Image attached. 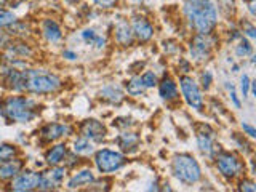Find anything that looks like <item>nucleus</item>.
Listing matches in <instances>:
<instances>
[{"instance_id":"6","label":"nucleus","mask_w":256,"mask_h":192,"mask_svg":"<svg viewBox=\"0 0 256 192\" xmlns=\"http://www.w3.org/2000/svg\"><path fill=\"white\" fill-rule=\"evenodd\" d=\"M180 86H181V92L186 102L192 109H197V110H202L204 109V98H202V93L198 90V85L188 76H182L180 78Z\"/></svg>"},{"instance_id":"27","label":"nucleus","mask_w":256,"mask_h":192,"mask_svg":"<svg viewBox=\"0 0 256 192\" xmlns=\"http://www.w3.org/2000/svg\"><path fill=\"white\" fill-rule=\"evenodd\" d=\"M141 80H142V84L146 88H152L154 85H157V77L154 72H144L142 76H140Z\"/></svg>"},{"instance_id":"23","label":"nucleus","mask_w":256,"mask_h":192,"mask_svg":"<svg viewBox=\"0 0 256 192\" xmlns=\"http://www.w3.org/2000/svg\"><path fill=\"white\" fill-rule=\"evenodd\" d=\"M126 90L130 94L136 96V94H141L144 90H146V86H144L141 77H133L130 82L126 84Z\"/></svg>"},{"instance_id":"19","label":"nucleus","mask_w":256,"mask_h":192,"mask_svg":"<svg viewBox=\"0 0 256 192\" xmlns=\"http://www.w3.org/2000/svg\"><path fill=\"white\" fill-rule=\"evenodd\" d=\"M44 34H45L48 42H58V40L62 37L60 26L52 20H45L44 21Z\"/></svg>"},{"instance_id":"33","label":"nucleus","mask_w":256,"mask_h":192,"mask_svg":"<svg viewBox=\"0 0 256 192\" xmlns=\"http://www.w3.org/2000/svg\"><path fill=\"white\" fill-rule=\"evenodd\" d=\"M242 130L248 134V136H250V138H254V136H256V130H254V128L252 126V125H248V124H242Z\"/></svg>"},{"instance_id":"34","label":"nucleus","mask_w":256,"mask_h":192,"mask_svg":"<svg viewBox=\"0 0 256 192\" xmlns=\"http://www.w3.org/2000/svg\"><path fill=\"white\" fill-rule=\"evenodd\" d=\"M202 85H204V88H205V90H206V88L208 86H210V82H212V74H210V72H206V74H204L202 76Z\"/></svg>"},{"instance_id":"20","label":"nucleus","mask_w":256,"mask_h":192,"mask_svg":"<svg viewBox=\"0 0 256 192\" xmlns=\"http://www.w3.org/2000/svg\"><path fill=\"white\" fill-rule=\"evenodd\" d=\"M93 142L90 140H86L85 136L82 138H78L76 142H74V152L76 154H80V156H90L93 152Z\"/></svg>"},{"instance_id":"37","label":"nucleus","mask_w":256,"mask_h":192,"mask_svg":"<svg viewBox=\"0 0 256 192\" xmlns=\"http://www.w3.org/2000/svg\"><path fill=\"white\" fill-rule=\"evenodd\" d=\"M64 56H66L68 60H76L77 58V54L72 53V52H64Z\"/></svg>"},{"instance_id":"16","label":"nucleus","mask_w":256,"mask_h":192,"mask_svg":"<svg viewBox=\"0 0 256 192\" xmlns=\"http://www.w3.org/2000/svg\"><path fill=\"white\" fill-rule=\"evenodd\" d=\"M94 181V174L92 173V170H82V172H77L68 182V188L69 189H77V188H82V186H88Z\"/></svg>"},{"instance_id":"15","label":"nucleus","mask_w":256,"mask_h":192,"mask_svg":"<svg viewBox=\"0 0 256 192\" xmlns=\"http://www.w3.org/2000/svg\"><path fill=\"white\" fill-rule=\"evenodd\" d=\"M116 40H117V44L124 45V46L132 45L133 30H132L130 24H128L126 21H120L116 26Z\"/></svg>"},{"instance_id":"31","label":"nucleus","mask_w":256,"mask_h":192,"mask_svg":"<svg viewBox=\"0 0 256 192\" xmlns=\"http://www.w3.org/2000/svg\"><path fill=\"white\" fill-rule=\"evenodd\" d=\"M240 190H245V192H254L256 188H254V184L252 181H242L240 182Z\"/></svg>"},{"instance_id":"32","label":"nucleus","mask_w":256,"mask_h":192,"mask_svg":"<svg viewBox=\"0 0 256 192\" xmlns=\"http://www.w3.org/2000/svg\"><path fill=\"white\" fill-rule=\"evenodd\" d=\"M93 2L96 5L102 6V8H112V6L117 4V0H93Z\"/></svg>"},{"instance_id":"3","label":"nucleus","mask_w":256,"mask_h":192,"mask_svg":"<svg viewBox=\"0 0 256 192\" xmlns=\"http://www.w3.org/2000/svg\"><path fill=\"white\" fill-rule=\"evenodd\" d=\"M38 104L26 96H12L4 101L2 114L10 122L28 124L38 116Z\"/></svg>"},{"instance_id":"29","label":"nucleus","mask_w":256,"mask_h":192,"mask_svg":"<svg viewBox=\"0 0 256 192\" xmlns=\"http://www.w3.org/2000/svg\"><path fill=\"white\" fill-rule=\"evenodd\" d=\"M64 173H66V172H64V168H60V166H56V165H54L53 170H52V172H48L46 174L50 176V178H52L56 184H60L61 180L64 178Z\"/></svg>"},{"instance_id":"11","label":"nucleus","mask_w":256,"mask_h":192,"mask_svg":"<svg viewBox=\"0 0 256 192\" xmlns=\"http://www.w3.org/2000/svg\"><path fill=\"white\" fill-rule=\"evenodd\" d=\"M70 133V128L64 124H50V125H45L42 128V138L45 141H54V140H60L62 136H68Z\"/></svg>"},{"instance_id":"12","label":"nucleus","mask_w":256,"mask_h":192,"mask_svg":"<svg viewBox=\"0 0 256 192\" xmlns=\"http://www.w3.org/2000/svg\"><path fill=\"white\" fill-rule=\"evenodd\" d=\"M133 34L138 37L141 42H148V40L154 36V28L150 26V22L144 18H134L133 20Z\"/></svg>"},{"instance_id":"4","label":"nucleus","mask_w":256,"mask_h":192,"mask_svg":"<svg viewBox=\"0 0 256 192\" xmlns=\"http://www.w3.org/2000/svg\"><path fill=\"white\" fill-rule=\"evenodd\" d=\"M173 173L184 184H196L202 178V170L197 160L189 154H180L173 157Z\"/></svg>"},{"instance_id":"10","label":"nucleus","mask_w":256,"mask_h":192,"mask_svg":"<svg viewBox=\"0 0 256 192\" xmlns=\"http://www.w3.org/2000/svg\"><path fill=\"white\" fill-rule=\"evenodd\" d=\"M80 132H82V136H85V138L90 140L92 142H101L106 138V126L94 118L85 120L82 124V128H80Z\"/></svg>"},{"instance_id":"1","label":"nucleus","mask_w":256,"mask_h":192,"mask_svg":"<svg viewBox=\"0 0 256 192\" xmlns=\"http://www.w3.org/2000/svg\"><path fill=\"white\" fill-rule=\"evenodd\" d=\"M184 14L197 34L208 36L214 29L218 21L216 6L212 0H186Z\"/></svg>"},{"instance_id":"39","label":"nucleus","mask_w":256,"mask_h":192,"mask_svg":"<svg viewBox=\"0 0 256 192\" xmlns=\"http://www.w3.org/2000/svg\"><path fill=\"white\" fill-rule=\"evenodd\" d=\"M64 2H68V4H76V2H78V0H64Z\"/></svg>"},{"instance_id":"26","label":"nucleus","mask_w":256,"mask_h":192,"mask_svg":"<svg viewBox=\"0 0 256 192\" xmlns=\"http://www.w3.org/2000/svg\"><path fill=\"white\" fill-rule=\"evenodd\" d=\"M16 22V16L12 12L0 10V28H8Z\"/></svg>"},{"instance_id":"30","label":"nucleus","mask_w":256,"mask_h":192,"mask_svg":"<svg viewBox=\"0 0 256 192\" xmlns=\"http://www.w3.org/2000/svg\"><path fill=\"white\" fill-rule=\"evenodd\" d=\"M240 90H242V94L244 98L248 94V92H250V78H248V76H242V78H240Z\"/></svg>"},{"instance_id":"22","label":"nucleus","mask_w":256,"mask_h":192,"mask_svg":"<svg viewBox=\"0 0 256 192\" xmlns=\"http://www.w3.org/2000/svg\"><path fill=\"white\" fill-rule=\"evenodd\" d=\"M117 142L120 144V148L124 149H132L136 146V142H138V136H136L134 133H124L118 136Z\"/></svg>"},{"instance_id":"8","label":"nucleus","mask_w":256,"mask_h":192,"mask_svg":"<svg viewBox=\"0 0 256 192\" xmlns=\"http://www.w3.org/2000/svg\"><path fill=\"white\" fill-rule=\"evenodd\" d=\"M40 176L42 173L36 172H22L16 174V178L12 182V189L16 192H26V190H34L38 189Z\"/></svg>"},{"instance_id":"18","label":"nucleus","mask_w":256,"mask_h":192,"mask_svg":"<svg viewBox=\"0 0 256 192\" xmlns=\"http://www.w3.org/2000/svg\"><path fill=\"white\" fill-rule=\"evenodd\" d=\"M64 157H66V146H64V144H58V146L52 148L50 150L46 152L45 158H46L48 165L54 166V165H60L64 160Z\"/></svg>"},{"instance_id":"35","label":"nucleus","mask_w":256,"mask_h":192,"mask_svg":"<svg viewBox=\"0 0 256 192\" xmlns=\"http://www.w3.org/2000/svg\"><path fill=\"white\" fill-rule=\"evenodd\" d=\"M245 34H246L248 37H250V38H254V37H256V29H254L253 26H246Z\"/></svg>"},{"instance_id":"2","label":"nucleus","mask_w":256,"mask_h":192,"mask_svg":"<svg viewBox=\"0 0 256 192\" xmlns=\"http://www.w3.org/2000/svg\"><path fill=\"white\" fill-rule=\"evenodd\" d=\"M61 86V78L45 69L21 70V90L36 94L53 93Z\"/></svg>"},{"instance_id":"9","label":"nucleus","mask_w":256,"mask_h":192,"mask_svg":"<svg viewBox=\"0 0 256 192\" xmlns=\"http://www.w3.org/2000/svg\"><path fill=\"white\" fill-rule=\"evenodd\" d=\"M212 50H213V40L208 36L198 34L197 37L192 38L190 54H192V58H194V60H197V61L208 60V56L212 54Z\"/></svg>"},{"instance_id":"21","label":"nucleus","mask_w":256,"mask_h":192,"mask_svg":"<svg viewBox=\"0 0 256 192\" xmlns=\"http://www.w3.org/2000/svg\"><path fill=\"white\" fill-rule=\"evenodd\" d=\"M101 98H104V100H108V101H110V102H120L124 100V94H122V92H120V88L118 86H106L104 90L101 92Z\"/></svg>"},{"instance_id":"38","label":"nucleus","mask_w":256,"mask_h":192,"mask_svg":"<svg viewBox=\"0 0 256 192\" xmlns=\"http://www.w3.org/2000/svg\"><path fill=\"white\" fill-rule=\"evenodd\" d=\"M250 12H252V14H254V2H253V0L250 2Z\"/></svg>"},{"instance_id":"25","label":"nucleus","mask_w":256,"mask_h":192,"mask_svg":"<svg viewBox=\"0 0 256 192\" xmlns=\"http://www.w3.org/2000/svg\"><path fill=\"white\" fill-rule=\"evenodd\" d=\"M16 154H18V149L10 144H2L0 146V162H6V160H12Z\"/></svg>"},{"instance_id":"36","label":"nucleus","mask_w":256,"mask_h":192,"mask_svg":"<svg viewBox=\"0 0 256 192\" xmlns=\"http://www.w3.org/2000/svg\"><path fill=\"white\" fill-rule=\"evenodd\" d=\"M230 90H232V92H230V96H232V101H234V104H236V106H237V108H240V101H238V98H237V94H236V92H234V88H232V86H230Z\"/></svg>"},{"instance_id":"24","label":"nucleus","mask_w":256,"mask_h":192,"mask_svg":"<svg viewBox=\"0 0 256 192\" xmlns=\"http://www.w3.org/2000/svg\"><path fill=\"white\" fill-rule=\"evenodd\" d=\"M82 37L86 40V42H90L92 45H96V48H102L104 46V38L100 37V36H96L94 30H92V29L84 30L82 32Z\"/></svg>"},{"instance_id":"5","label":"nucleus","mask_w":256,"mask_h":192,"mask_svg":"<svg viewBox=\"0 0 256 192\" xmlns=\"http://www.w3.org/2000/svg\"><path fill=\"white\" fill-rule=\"evenodd\" d=\"M96 166L101 173H110L118 170L120 166L125 164V157L120 152L110 150V149H102L100 152H96Z\"/></svg>"},{"instance_id":"14","label":"nucleus","mask_w":256,"mask_h":192,"mask_svg":"<svg viewBox=\"0 0 256 192\" xmlns=\"http://www.w3.org/2000/svg\"><path fill=\"white\" fill-rule=\"evenodd\" d=\"M22 162L21 160H6V162H0V180H12L21 172Z\"/></svg>"},{"instance_id":"13","label":"nucleus","mask_w":256,"mask_h":192,"mask_svg":"<svg viewBox=\"0 0 256 192\" xmlns=\"http://www.w3.org/2000/svg\"><path fill=\"white\" fill-rule=\"evenodd\" d=\"M208 130V128H206ZM197 144H198V149L200 152H202L204 156H208V157H212L214 154V138H213V132L212 130H208L205 132V128H204V132H198L197 133Z\"/></svg>"},{"instance_id":"28","label":"nucleus","mask_w":256,"mask_h":192,"mask_svg":"<svg viewBox=\"0 0 256 192\" xmlns=\"http://www.w3.org/2000/svg\"><path fill=\"white\" fill-rule=\"evenodd\" d=\"M252 52H253V46L250 45L248 40H242L240 45L237 46V50H236V53L238 56H248V54H252Z\"/></svg>"},{"instance_id":"17","label":"nucleus","mask_w":256,"mask_h":192,"mask_svg":"<svg viewBox=\"0 0 256 192\" xmlns=\"http://www.w3.org/2000/svg\"><path fill=\"white\" fill-rule=\"evenodd\" d=\"M158 93H160V98L165 100V101H172L178 96V88H176V84L173 82L172 78L165 77L162 82L158 85Z\"/></svg>"},{"instance_id":"7","label":"nucleus","mask_w":256,"mask_h":192,"mask_svg":"<svg viewBox=\"0 0 256 192\" xmlns=\"http://www.w3.org/2000/svg\"><path fill=\"white\" fill-rule=\"evenodd\" d=\"M216 166H218L220 173L224 178H234L240 172H242V164L238 162L236 156L229 154V152H221L216 157Z\"/></svg>"}]
</instances>
